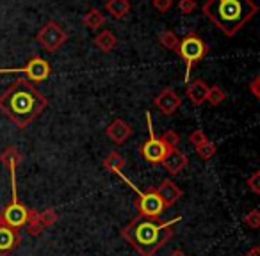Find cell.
<instances>
[{
	"instance_id": "2e32d148",
	"label": "cell",
	"mask_w": 260,
	"mask_h": 256,
	"mask_svg": "<svg viewBox=\"0 0 260 256\" xmlns=\"http://www.w3.org/2000/svg\"><path fill=\"white\" fill-rule=\"evenodd\" d=\"M94 47L100 52H104V54H109V52H112L118 47V40H116V36L111 30H104V32H100L94 38Z\"/></svg>"
},
{
	"instance_id": "e0dca14e",
	"label": "cell",
	"mask_w": 260,
	"mask_h": 256,
	"mask_svg": "<svg viewBox=\"0 0 260 256\" xmlns=\"http://www.w3.org/2000/svg\"><path fill=\"white\" fill-rule=\"evenodd\" d=\"M125 166H126V159L118 152L109 153V155L105 157V160H104V167L112 174H121V171H123V167H125Z\"/></svg>"
},
{
	"instance_id": "52a82bcc",
	"label": "cell",
	"mask_w": 260,
	"mask_h": 256,
	"mask_svg": "<svg viewBox=\"0 0 260 256\" xmlns=\"http://www.w3.org/2000/svg\"><path fill=\"white\" fill-rule=\"evenodd\" d=\"M36 40H38L40 47L43 48L45 52H48V54H54V52H57L59 48H61L62 45L68 41V34H66V30L62 29L59 23L48 22L40 29Z\"/></svg>"
},
{
	"instance_id": "9a60e30c",
	"label": "cell",
	"mask_w": 260,
	"mask_h": 256,
	"mask_svg": "<svg viewBox=\"0 0 260 256\" xmlns=\"http://www.w3.org/2000/svg\"><path fill=\"white\" fill-rule=\"evenodd\" d=\"M207 93H209V86L200 79L192 80L187 86V91H185V94H187V98L191 100V103L196 105V107L203 105V101L207 100Z\"/></svg>"
},
{
	"instance_id": "ffe728a7",
	"label": "cell",
	"mask_w": 260,
	"mask_h": 256,
	"mask_svg": "<svg viewBox=\"0 0 260 256\" xmlns=\"http://www.w3.org/2000/svg\"><path fill=\"white\" fill-rule=\"evenodd\" d=\"M82 23H84V27H86V29L96 30V29H100V27H104L105 16L102 15V13L98 11V9H89V11H87L86 15H84Z\"/></svg>"
},
{
	"instance_id": "8992f818",
	"label": "cell",
	"mask_w": 260,
	"mask_h": 256,
	"mask_svg": "<svg viewBox=\"0 0 260 256\" xmlns=\"http://www.w3.org/2000/svg\"><path fill=\"white\" fill-rule=\"evenodd\" d=\"M146 123H148V132H150V137L148 141H145V144L141 146V155L146 162L153 164H162V160L166 159V155L170 153V148L162 142V139H159L153 132V125H152V114L146 112Z\"/></svg>"
},
{
	"instance_id": "836d02e7",
	"label": "cell",
	"mask_w": 260,
	"mask_h": 256,
	"mask_svg": "<svg viewBox=\"0 0 260 256\" xmlns=\"http://www.w3.org/2000/svg\"><path fill=\"white\" fill-rule=\"evenodd\" d=\"M170 256H187V254H185V252L184 251H182V249H175V251L173 252H171V254Z\"/></svg>"
},
{
	"instance_id": "1f68e13d",
	"label": "cell",
	"mask_w": 260,
	"mask_h": 256,
	"mask_svg": "<svg viewBox=\"0 0 260 256\" xmlns=\"http://www.w3.org/2000/svg\"><path fill=\"white\" fill-rule=\"evenodd\" d=\"M249 91H251V94L255 98H260V77L258 75L249 82Z\"/></svg>"
},
{
	"instance_id": "44dd1931",
	"label": "cell",
	"mask_w": 260,
	"mask_h": 256,
	"mask_svg": "<svg viewBox=\"0 0 260 256\" xmlns=\"http://www.w3.org/2000/svg\"><path fill=\"white\" fill-rule=\"evenodd\" d=\"M25 226H27V233H29L30 237H38V235H40L41 231L45 230L43 224H41L40 219H38V212H36V210H29V219H27Z\"/></svg>"
},
{
	"instance_id": "7402d4cb",
	"label": "cell",
	"mask_w": 260,
	"mask_h": 256,
	"mask_svg": "<svg viewBox=\"0 0 260 256\" xmlns=\"http://www.w3.org/2000/svg\"><path fill=\"white\" fill-rule=\"evenodd\" d=\"M159 43L162 45L164 48H168V50L177 52V48H178V43H180V40H178L177 34L171 32V30H164V32L159 36Z\"/></svg>"
},
{
	"instance_id": "cb8c5ba5",
	"label": "cell",
	"mask_w": 260,
	"mask_h": 256,
	"mask_svg": "<svg viewBox=\"0 0 260 256\" xmlns=\"http://www.w3.org/2000/svg\"><path fill=\"white\" fill-rule=\"evenodd\" d=\"M216 150H217L216 144H214V142H210V141L196 146V153H198V157L202 160H210L214 155H216Z\"/></svg>"
},
{
	"instance_id": "7c38bea8",
	"label": "cell",
	"mask_w": 260,
	"mask_h": 256,
	"mask_svg": "<svg viewBox=\"0 0 260 256\" xmlns=\"http://www.w3.org/2000/svg\"><path fill=\"white\" fill-rule=\"evenodd\" d=\"M155 191H157V194H159V198L162 199V203H164L166 208L173 206L175 203L184 196V191H182V189L171 180H162L159 187H155Z\"/></svg>"
},
{
	"instance_id": "5bb4252c",
	"label": "cell",
	"mask_w": 260,
	"mask_h": 256,
	"mask_svg": "<svg viewBox=\"0 0 260 256\" xmlns=\"http://www.w3.org/2000/svg\"><path fill=\"white\" fill-rule=\"evenodd\" d=\"M22 242V237L16 230H11L8 226L0 224V256H8L13 252Z\"/></svg>"
},
{
	"instance_id": "30bf717a",
	"label": "cell",
	"mask_w": 260,
	"mask_h": 256,
	"mask_svg": "<svg viewBox=\"0 0 260 256\" xmlns=\"http://www.w3.org/2000/svg\"><path fill=\"white\" fill-rule=\"evenodd\" d=\"M153 105H155L157 108H159L160 112H162L164 116H173L175 112L180 108L182 105V98L178 96L177 93H175L173 89H164L160 94H157L155 100H153Z\"/></svg>"
},
{
	"instance_id": "5b68a950",
	"label": "cell",
	"mask_w": 260,
	"mask_h": 256,
	"mask_svg": "<svg viewBox=\"0 0 260 256\" xmlns=\"http://www.w3.org/2000/svg\"><path fill=\"white\" fill-rule=\"evenodd\" d=\"M11 184H13V199H11V203L4 208V212L0 213V224L18 231L22 226H25L27 219H29V208H25V206L18 201V196H16L15 171H11Z\"/></svg>"
},
{
	"instance_id": "4fadbf2b",
	"label": "cell",
	"mask_w": 260,
	"mask_h": 256,
	"mask_svg": "<svg viewBox=\"0 0 260 256\" xmlns=\"http://www.w3.org/2000/svg\"><path fill=\"white\" fill-rule=\"evenodd\" d=\"M187 164H189L187 155H185L184 152H180L178 148L170 150V153L166 155V159L162 160L164 169H166L170 174H175V176H177V174H180L182 171L187 167Z\"/></svg>"
},
{
	"instance_id": "8fae6325",
	"label": "cell",
	"mask_w": 260,
	"mask_h": 256,
	"mask_svg": "<svg viewBox=\"0 0 260 256\" xmlns=\"http://www.w3.org/2000/svg\"><path fill=\"white\" fill-rule=\"evenodd\" d=\"M105 135H107L114 144H118V146L125 144L126 139L132 135V126H130L126 121H123V119L118 118L105 128Z\"/></svg>"
},
{
	"instance_id": "4dcf8cb0",
	"label": "cell",
	"mask_w": 260,
	"mask_h": 256,
	"mask_svg": "<svg viewBox=\"0 0 260 256\" xmlns=\"http://www.w3.org/2000/svg\"><path fill=\"white\" fill-rule=\"evenodd\" d=\"M153 8L157 9V11L160 13H168L171 9V6H173V0H152Z\"/></svg>"
},
{
	"instance_id": "4316f807",
	"label": "cell",
	"mask_w": 260,
	"mask_h": 256,
	"mask_svg": "<svg viewBox=\"0 0 260 256\" xmlns=\"http://www.w3.org/2000/svg\"><path fill=\"white\" fill-rule=\"evenodd\" d=\"M162 142L168 146L170 150H173V148H177L178 146V142H180V135L177 134L175 130H168V132H164V135L162 137Z\"/></svg>"
},
{
	"instance_id": "f546056e",
	"label": "cell",
	"mask_w": 260,
	"mask_h": 256,
	"mask_svg": "<svg viewBox=\"0 0 260 256\" xmlns=\"http://www.w3.org/2000/svg\"><path fill=\"white\" fill-rule=\"evenodd\" d=\"M248 187L253 194H260V171L253 173L251 176L248 178Z\"/></svg>"
},
{
	"instance_id": "9c48e42d",
	"label": "cell",
	"mask_w": 260,
	"mask_h": 256,
	"mask_svg": "<svg viewBox=\"0 0 260 256\" xmlns=\"http://www.w3.org/2000/svg\"><path fill=\"white\" fill-rule=\"evenodd\" d=\"M15 71H23L27 75L29 82H45V80L50 77V64H48L45 59L32 55L29 59L25 66L22 69H0V73H15Z\"/></svg>"
},
{
	"instance_id": "d4e9b609",
	"label": "cell",
	"mask_w": 260,
	"mask_h": 256,
	"mask_svg": "<svg viewBox=\"0 0 260 256\" xmlns=\"http://www.w3.org/2000/svg\"><path fill=\"white\" fill-rule=\"evenodd\" d=\"M57 212L52 208L48 210H43V212H38V219H40V223L43 224V228H50L54 226L55 223H57Z\"/></svg>"
},
{
	"instance_id": "83f0119b",
	"label": "cell",
	"mask_w": 260,
	"mask_h": 256,
	"mask_svg": "<svg viewBox=\"0 0 260 256\" xmlns=\"http://www.w3.org/2000/svg\"><path fill=\"white\" fill-rule=\"evenodd\" d=\"M196 8H198L196 0H180L178 2V9H180L182 15H191V13H194Z\"/></svg>"
},
{
	"instance_id": "484cf974",
	"label": "cell",
	"mask_w": 260,
	"mask_h": 256,
	"mask_svg": "<svg viewBox=\"0 0 260 256\" xmlns=\"http://www.w3.org/2000/svg\"><path fill=\"white\" fill-rule=\"evenodd\" d=\"M242 223H244L248 228H251V230L260 228V212H258V208H253L249 213H246L244 219H242Z\"/></svg>"
},
{
	"instance_id": "7a4b0ae2",
	"label": "cell",
	"mask_w": 260,
	"mask_h": 256,
	"mask_svg": "<svg viewBox=\"0 0 260 256\" xmlns=\"http://www.w3.org/2000/svg\"><path fill=\"white\" fill-rule=\"evenodd\" d=\"M177 223H180V217L160 223L157 219L138 215L123 228L121 237L141 256H155V252L168 244Z\"/></svg>"
},
{
	"instance_id": "f1b7e54d",
	"label": "cell",
	"mask_w": 260,
	"mask_h": 256,
	"mask_svg": "<svg viewBox=\"0 0 260 256\" xmlns=\"http://www.w3.org/2000/svg\"><path fill=\"white\" fill-rule=\"evenodd\" d=\"M207 141H209V139H207V135L203 134V130H194V132H191V135H189V142H191L194 148Z\"/></svg>"
},
{
	"instance_id": "ba28073f",
	"label": "cell",
	"mask_w": 260,
	"mask_h": 256,
	"mask_svg": "<svg viewBox=\"0 0 260 256\" xmlns=\"http://www.w3.org/2000/svg\"><path fill=\"white\" fill-rule=\"evenodd\" d=\"M130 187L136 189L132 184H130ZM136 191H138V189H136ZM136 208L139 210V215L148 217V219H159L160 213H162L164 210H166V206H164L162 199H160L159 194H157L155 187H152V189H148L146 192L138 191Z\"/></svg>"
},
{
	"instance_id": "603a6c76",
	"label": "cell",
	"mask_w": 260,
	"mask_h": 256,
	"mask_svg": "<svg viewBox=\"0 0 260 256\" xmlns=\"http://www.w3.org/2000/svg\"><path fill=\"white\" fill-rule=\"evenodd\" d=\"M226 100V93H224L221 87H209V93H207V100L212 107H217V105H221L223 101Z\"/></svg>"
},
{
	"instance_id": "d6986e66",
	"label": "cell",
	"mask_w": 260,
	"mask_h": 256,
	"mask_svg": "<svg viewBox=\"0 0 260 256\" xmlns=\"http://www.w3.org/2000/svg\"><path fill=\"white\" fill-rule=\"evenodd\" d=\"M105 9L112 15V18L121 20L128 15L130 11V2L128 0H107Z\"/></svg>"
},
{
	"instance_id": "3957f363",
	"label": "cell",
	"mask_w": 260,
	"mask_h": 256,
	"mask_svg": "<svg viewBox=\"0 0 260 256\" xmlns=\"http://www.w3.org/2000/svg\"><path fill=\"white\" fill-rule=\"evenodd\" d=\"M256 11L253 0H207L203 6V15L228 38L235 36Z\"/></svg>"
},
{
	"instance_id": "ac0fdd59",
	"label": "cell",
	"mask_w": 260,
	"mask_h": 256,
	"mask_svg": "<svg viewBox=\"0 0 260 256\" xmlns=\"http://www.w3.org/2000/svg\"><path fill=\"white\" fill-rule=\"evenodd\" d=\"M0 162L4 164V166H8L9 171H16V167L23 162V155L18 148L11 146V148H8L2 155H0Z\"/></svg>"
},
{
	"instance_id": "6da1fadb",
	"label": "cell",
	"mask_w": 260,
	"mask_h": 256,
	"mask_svg": "<svg viewBox=\"0 0 260 256\" xmlns=\"http://www.w3.org/2000/svg\"><path fill=\"white\" fill-rule=\"evenodd\" d=\"M47 105L48 100L27 79H18L6 93L0 94V112L18 128H25L36 121Z\"/></svg>"
},
{
	"instance_id": "d6a6232c",
	"label": "cell",
	"mask_w": 260,
	"mask_h": 256,
	"mask_svg": "<svg viewBox=\"0 0 260 256\" xmlns=\"http://www.w3.org/2000/svg\"><path fill=\"white\" fill-rule=\"evenodd\" d=\"M244 256H260V247L258 245H255V247H251L248 252H246Z\"/></svg>"
},
{
	"instance_id": "277c9868",
	"label": "cell",
	"mask_w": 260,
	"mask_h": 256,
	"mask_svg": "<svg viewBox=\"0 0 260 256\" xmlns=\"http://www.w3.org/2000/svg\"><path fill=\"white\" fill-rule=\"evenodd\" d=\"M177 52L180 54L182 61L185 62V82L189 84V73H191L192 68L205 57L207 52H209V47H207V43L202 38H198L194 32H191V34H187L184 40H180Z\"/></svg>"
}]
</instances>
